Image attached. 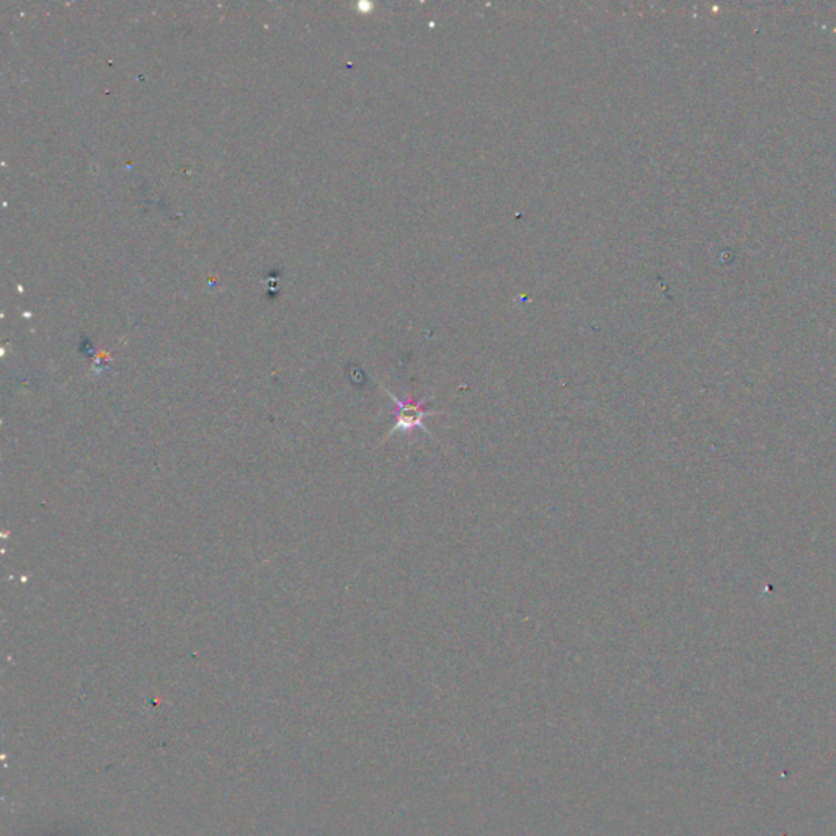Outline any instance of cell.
Returning <instances> with one entry per match:
<instances>
[{
  "mask_svg": "<svg viewBox=\"0 0 836 836\" xmlns=\"http://www.w3.org/2000/svg\"><path fill=\"white\" fill-rule=\"evenodd\" d=\"M383 389H384V387H383ZM384 391H386L387 394H389V397H391V401H392V402L395 404V422L394 425H392V428L387 432L384 442L389 440L391 436L397 435V433L412 432V430H415V428L422 430V432L427 433V435H428L432 440H435V438H433V433L430 432L428 428H427L425 420H427V418H430V417L442 415V412L425 410V405L428 404V402H430V399H432L430 395L423 397L420 402H417V404H415V402H412V399H409V401H402V399H399L397 395L392 394L391 391H387V389H384Z\"/></svg>",
  "mask_w": 836,
  "mask_h": 836,
  "instance_id": "6da1fadb",
  "label": "cell"
}]
</instances>
